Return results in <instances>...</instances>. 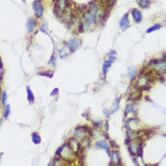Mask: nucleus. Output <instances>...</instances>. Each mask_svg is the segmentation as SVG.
<instances>
[{
  "label": "nucleus",
  "instance_id": "nucleus-1",
  "mask_svg": "<svg viewBox=\"0 0 166 166\" xmlns=\"http://www.w3.org/2000/svg\"><path fill=\"white\" fill-rule=\"evenodd\" d=\"M98 7L97 0L91 1L88 4L86 11L81 15L82 23L86 31H92L97 28L96 26V10Z\"/></svg>",
  "mask_w": 166,
  "mask_h": 166
},
{
  "label": "nucleus",
  "instance_id": "nucleus-2",
  "mask_svg": "<svg viewBox=\"0 0 166 166\" xmlns=\"http://www.w3.org/2000/svg\"><path fill=\"white\" fill-rule=\"evenodd\" d=\"M55 157H60L62 160H64L67 163H73L76 160V157L78 156L70 148V146L67 145V143H64L62 145H61L57 149L55 152Z\"/></svg>",
  "mask_w": 166,
  "mask_h": 166
},
{
  "label": "nucleus",
  "instance_id": "nucleus-3",
  "mask_svg": "<svg viewBox=\"0 0 166 166\" xmlns=\"http://www.w3.org/2000/svg\"><path fill=\"white\" fill-rule=\"evenodd\" d=\"M91 127L87 126V124H80V126H77L73 128L71 132V136L79 140L80 142H83L87 137L89 136Z\"/></svg>",
  "mask_w": 166,
  "mask_h": 166
},
{
  "label": "nucleus",
  "instance_id": "nucleus-4",
  "mask_svg": "<svg viewBox=\"0 0 166 166\" xmlns=\"http://www.w3.org/2000/svg\"><path fill=\"white\" fill-rule=\"evenodd\" d=\"M71 0H54L53 1V14L57 18L61 19L67 8L71 6Z\"/></svg>",
  "mask_w": 166,
  "mask_h": 166
},
{
  "label": "nucleus",
  "instance_id": "nucleus-5",
  "mask_svg": "<svg viewBox=\"0 0 166 166\" xmlns=\"http://www.w3.org/2000/svg\"><path fill=\"white\" fill-rule=\"evenodd\" d=\"M153 80L151 76H148L147 74H141L140 76H137L136 80L134 81V88L144 90L148 88V85L152 83Z\"/></svg>",
  "mask_w": 166,
  "mask_h": 166
},
{
  "label": "nucleus",
  "instance_id": "nucleus-6",
  "mask_svg": "<svg viewBox=\"0 0 166 166\" xmlns=\"http://www.w3.org/2000/svg\"><path fill=\"white\" fill-rule=\"evenodd\" d=\"M143 139H136L132 141L127 145V150L129 154L133 157H136L137 155H142V145H143Z\"/></svg>",
  "mask_w": 166,
  "mask_h": 166
},
{
  "label": "nucleus",
  "instance_id": "nucleus-7",
  "mask_svg": "<svg viewBox=\"0 0 166 166\" xmlns=\"http://www.w3.org/2000/svg\"><path fill=\"white\" fill-rule=\"evenodd\" d=\"M65 44L67 45L71 53H74L81 47L82 40L78 35H73L65 42Z\"/></svg>",
  "mask_w": 166,
  "mask_h": 166
},
{
  "label": "nucleus",
  "instance_id": "nucleus-8",
  "mask_svg": "<svg viewBox=\"0 0 166 166\" xmlns=\"http://www.w3.org/2000/svg\"><path fill=\"white\" fill-rule=\"evenodd\" d=\"M32 8L34 10L35 17L37 20H40L44 17V0H34L32 3Z\"/></svg>",
  "mask_w": 166,
  "mask_h": 166
},
{
  "label": "nucleus",
  "instance_id": "nucleus-9",
  "mask_svg": "<svg viewBox=\"0 0 166 166\" xmlns=\"http://www.w3.org/2000/svg\"><path fill=\"white\" fill-rule=\"evenodd\" d=\"M89 136L92 138L93 140H101V139H106L109 141V137L107 133L105 132L102 128H96V127H91L90 133H89Z\"/></svg>",
  "mask_w": 166,
  "mask_h": 166
},
{
  "label": "nucleus",
  "instance_id": "nucleus-10",
  "mask_svg": "<svg viewBox=\"0 0 166 166\" xmlns=\"http://www.w3.org/2000/svg\"><path fill=\"white\" fill-rule=\"evenodd\" d=\"M74 15H75V8L73 7V6H70L68 8H67V10H66L64 12V14L62 15V22L65 24V26H67L68 27L70 26V24L73 19V16Z\"/></svg>",
  "mask_w": 166,
  "mask_h": 166
},
{
  "label": "nucleus",
  "instance_id": "nucleus-11",
  "mask_svg": "<svg viewBox=\"0 0 166 166\" xmlns=\"http://www.w3.org/2000/svg\"><path fill=\"white\" fill-rule=\"evenodd\" d=\"M67 145L70 146V148L73 151V153H75L77 155H79L82 151H83V148H82V145L80 142L79 140H77L76 138H74L72 136L69 137L67 140Z\"/></svg>",
  "mask_w": 166,
  "mask_h": 166
},
{
  "label": "nucleus",
  "instance_id": "nucleus-12",
  "mask_svg": "<svg viewBox=\"0 0 166 166\" xmlns=\"http://www.w3.org/2000/svg\"><path fill=\"white\" fill-rule=\"evenodd\" d=\"M124 127H126L127 131H135L140 129V122L139 120L135 118H127L124 120Z\"/></svg>",
  "mask_w": 166,
  "mask_h": 166
},
{
  "label": "nucleus",
  "instance_id": "nucleus-13",
  "mask_svg": "<svg viewBox=\"0 0 166 166\" xmlns=\"http://www.w3.org/2000/svg\"><path fill=\"white\" fill-rule=\"evenodd\" d=\"M109 156L110 159V166H122V158L118 150L112 149Z\"/></svg>",
  "mask_w": 166,
  "mask_h": 166
},
{
  "label": "nucleus",
  "instance_id": "nucleus-14",
  "mask_svg": "<svg viewBox=\"0 0 166 166\" xmlns=\"http://www.w3.org/2000/svg\"><path fill=\"white\" fill-rule=\"evenodd\" d=\"M138 109V105L137 102L135 101H128V103L124 107V116L126 118H128L130 115L134 116L136 114Z\"/></svg>",
  "mask_w": 166,
  "mask_h": 166
},
{
  "label": "nucleus",
  "instance_id": "nucleus-15",
  "mask_svg": "<svg viewBox=\"0 0 166 166\" xmlns=\"http://www.w3.org/2000/svg\"><path fill=\"white\" fill-rule=\"evenodd\" d=\"M94 147L96 149H99V150L105 151L107 154L109 155L111 152V147L109 145V142L106 139H101V140H97L94 142Z\"/></svg>",
  "mask_w": 166,
  "mask_h": 166
},
{
  "label": "nucleus",
  "instance_id": "nucleus-16",
  "mask_svg": "<svg viewBox=\"0 0 166 166\" xmlns=\"http://www.w3.org/2000/svg\"><path fill=\"white\" fill-rule=\"evenodd\" d=\"M26 26L27 34L33 35L36 31V29L39 26V23H38V20L35 17V16H32V17L27 18Z\"/></svg>",
  "mask_w": 166,
  "mask_h": 166
},
{
  "label": "nucleus",
  "instance_id": "nucleus-17",
  "mask_svg": "<svg viewBox=\"0 0 166 166\" xmlns=\"http://www.w3.org/2000/svg\"><path fill=\"white\" fill-rule=\"evenodd\" d=\"M118 24H119V27H120L122 32L127 31L130 27L131 24H130V19H129V13L124 14V15L122 16V17L120 18V20H119Z\"/></svg>",
  "mask_w": 166,
  "mask_h": 166
},
{
  "label": "nucleus",
  "instance_id": "nucleus-18",
  "mask_svg": "<svg viewBox=\"0 0 166 166\" xmlns=\"http://www.w3.org/2000/svg\"><path fill=\"white\" fill-rule=\"evenodd\" d=\"M143 90L141 89H136L134 88L133 90L131 92L127 95L128 97V101H135V102H137L138 100H140L141 98L143 97Z\"/></svg>",
  "mask_w": 166,
  "mask_h": 166
},
{
  "label": "nucleus",
  "instance_id": "nucleus-19",
  "mask_svg": "<svg viewBox=\"0 0 166 166\" xmlns=\"http://www.w3.org/2000/svg\"><path fill=\"white\" fill-rule=\"evenodd\" d=\"M135 24H140L143 21V13L139 8H132L129 13Z\"/></svg>",
  "mask_w": 166,
  "mask_h": 166
},
{
  "label": "nucleus",
  "instance_id": "nucleus-20",
  "mask_svg": "<svg viewBox=\"0 0 166 166\" xmlns=\"http://www.w3.org/2000/svg\"><path fill=\"white\" fill-rule=\"evenodd\" d=\"M71 52L69 51V49L67 47V45L64 44L62 46H61L59 49L57 50V56L60 58V59L62 60H65V59H67V58L71 55Z\"/></svg>",
  "mask_w": 166,
  "mask_h": 166
},
{
  "label": "nucleus",
  "instance_id": "nucleus-21",
  "mask_svg": "<svg viewBox=\"0 0 166 166\" xmlns=\"http://www.w3.org/2000/svg\"><path fill=\"white\" fill-rule=\"evenodd\" d=\"M137 74H138V70L136 67H130L127 70V76L130 80V82H134L137 78Z\"/></svg>",
  "mask_w": 166,
  "mask_h": 166
},
{
  "label": "nucleus",
  "instance_id": "nucleus-22",
  "mask_svg": "<svg viewBox=\"0 0 166 166\" xmlns=\"http://www.w3.org/2000/svg\"><path fill=\"white\" fill-rule=\"evenodd\" d=\"M120 102H121V97H117L115 98V99L112 101V104H111V107H110V113L111 115H113L114 113L117 112L119 107H120Z\"/></svg>",
  "mask_w": 166,
  "mask_h": 166
},
{
  "label": "nucleus",
  "instance_id": "nucleus-23",
  "mask_svg": "<svg viewBox=\"0 0 166 166\" xmlns=\"http://www.w3.org/2000/svg\"><path fill=\"white\" fill-rule=\"evenodd\" d=\"M111 66L112 64L109 62H107V60H105L102 63V66H101V73H102V76L103 77H106L107 76V74L109 73L110 68H111Z\"/></svg>",
  "mask_w": 166,
  "mask_h": 166
},
{
  "label": "nucleus",
  "instance_id": "nucleus-24",
  "mask_svg": "<svg viewBox=\"0 0 166 166\" xmlns=\"http://www.w3.org/2000/svg\"><path fill=\"white\" fill-rule=\"evenodd\" d=\"M136 2L139 9H147V8L150 7L152 4L151 0H137Z\"/></svg>",
  "mask_w": 166,
  "mask_h": 166
},
{
  "label": "nucleus",
  "instance_id": "nucleus-25",
  "mask_svg": "<svg viewBox=\"0 0 166 166\" xmlns=\"http://www.w3.org/2000/svg\"><path fill=\"white\" fill-rule=\"evenodd\" d=\"M26 98H27V100L30 104L35 103V94L33 93V90L31 89V88L29 86L26 87Z\"/></svg>",
  "mask_w": 166,
  "mask_h": 166
},
{
  "label": "nucleus",
  "instance_id": "nucleus-26",
  "mask_svg": "<svg viewBox=\"0 0 166 166\" xmlns=\"http://www.w3.org/2000/svg\"><path fill=\"white\" fill-rule=\"evenodd\" d=\"M91 127H96V128H102L104 124V120L101 118H96L92 119L90 121Z\"/></svg>",
  "mask_w": 166,
  "mask_h": 166
},
{
  "label": "nucleus",
  "instance_id": "nucleus-27",
  "mask_svg": "<svg viewBox=\"0 0 166 166\" xmlns=\"http://www.w3.org/2000/svg\"><path fill=\"white\" fill-rule=\"evenodd\" d=\"M52 166H67V163L60 157H55L52 161Z\"/></svg>",
  "mask_w": 166,
  "mask_h": 166
},
{
  "label": "nucleus",
  "instance_id": "nucleus-28",
  "mask_svg": "<svg viewBox=\"0 0 166 166\" xmlns=\"http://www.w3.org/2000/svg\"><path fill=\"white\" fill-rule=\"evenodd\" d=\"M31 138L35 145H40L42 143V137L38 132H33L31 134Z\"/></svg>",
  "mask_w": 166,
  "mask_h": 166
},
{
  "label": "nucleus",
  "instance_id": "nucleus-29",
  "mask_svg": "<svg viewBox=\"0 0 166 166\" xmlns=\"http://www.w3.org/2000/svg\"><path fill=\"white\" fill-rule=\"evenodd\" d=\"M0 103L3 109L7 105V93L6 90H3L0 94Z\"/></svg>",
  "mask_w": 166,
  "mask_h": 166
},
{
  "label": "nucleus",
  "instance_id": "nucleus-30",
  "mask_svg": "<svg viewBox=\"0 0 166 166\" xmlns=\"http://www.w3.org/2000/svg\"><path fill=\"white\" fill-rule=\"evenodd\" d=\"M39 31L41 33H44V35H49V31H48V22L46 20H44L42 22L41 26L39 27Z\"/></svg>",
  "mask_w": 166,
  "mask_h": 166
},
{
  "label": "nucleus",
  "instance_id": "nucleus-31",
  "mask_svg": "<svg viewBox=\"0 0 166 166\" xmlns=\"http://www.w3.org/2000/svg\"><path fill=\"white\" fill-rule=\"evenodd\" d=\"M57 62H58V56L55 53H53L52 54V56L50 57V59L48 61V65L49 66H53V67H56L57 65Z\"/></svg>",
  "mask_w": 166,
  "mask_h": 166
},
{
  "label": "nucleus",
  "instance_id": "nucleus-32",
  "mask_svg": "<svg viewBox=\"0 0 166 166\" xmlns=\"http://www.w3.org/2000/svg\"><path fill=\"white\" fill-rule=\"evenodd\" d=\"M92 143H93V139L91 138L90 136L87 137L83 142H81V145H82V148L83 149H88V148H90V146L92 145Z\"/></svg>",
  "mask_w": 166,
  "mask_h": 166
},
{
  "label": "nucleus",
  "instance_id": "nucleus-33",
  "mask_svg": "<svg viewBox=\"0 0 166 166\" xmlns=\"http://www.w3.org/2000/svg\"><path fill=\"white\" fill-rule=\"evenodd\" d=\"M162 27H163V26H162L161 24H153L151 27H149V28L146 30L145 33H146V34H151V33H154V32H155V31L160 30Z\"/></svg>",
  "mask_w": 166,
  "mask_h": 166
},
{
  "label": "nucleus",
  "instance_id": "nucleus-34",
  "mask_svg": "<svg viewBox=\"0 0 166 166\" xmlns=\"http://www.w3.org/2000/svg\"><path fill=\"white\" fill-rule=\"evenodd\" d=\"M11 115V106L9 104H7L4 107V112H3V117L4 118H8Z\"/></svg>",
  "mask_w": 166,
  "mask_h": 166
},
{
  "label": "nucleus",
  "instance_id": "nucleus-35",
  "mask_svg": "<svg viewBox=\"0 0 166 166\" xmlns=\"http://www.w3.org/2000/svg\"><path fill=\"white\" fill-rule=\"evenodd\" d=\"M38 75L43 76V77H48V78H53V71H39Z\"/></svg>",
  "mask_w": 166,
  "mask_h": 166
},
{
  "label": "nucleus",
  "instance_id": "nucleus-36",
  "mask_svg": "<svg viewBox=\"0 0 166 166\" xmlns=\"http://www.w3.org/2000/svg\"><path fill=\"white\" fill-rule=\"evenodd\" d=\"M102 112H103V116H104V118H105L106 120H107V119H109V118H110L111 113H110V110H109V109H104L102 110Z\"/></svg>",
  "mask_w": 166,
  "mask_h": 166
},
{
  "label": "nucleus",
  "instance_id": "nucleus-37",
  "mask_svg": "<svg viewBox=\"0 0 166 166\" xmlns=\"http://www.w3.org/2000/svg\"><path fill=\"white\" fill-rule=\"evenodd\" d=\"M59 93H60L59 89H58V88H55V89H53L52 90V92L50 93V96L53 97V98H56V97L59 96Z\"/></svg>",
  "mask_w": 166,
  "mask_h": 166
},
{
  "label": "nucleus",
  "instance_id": "nucleus-38",
  "mask_svg": "<svg viewBox=\"0 0 166 166\" xmlns=\"http://www.w3.org/2000/svg\"><path fill=\"white\" fill-rule=\"evenodd\" d=\"M109 145L111 147V150L112 149H117V150H118V148H119V145L116 143V141H114V140H109Z\"/></svg>",
  "mask_w": 166,
  "mask_h": 166
},
{
  "label": "nucleus",
  "instance_id": "nucleus-39",
  "mask_svg": "<svg viewBox=\"0 0 166 166\" xmlns=\"http://www.w3.org/2000/svg\"><path fill=\"white\" fill-rule=\"evenodd\" d=\"M107 61L109 62L111 64L115 63L117 62V57L116 56H111V55H107Z\"/></svg>",
  "mask_w": 166,
  "mask_h": 166
},
{
  "label": "nucleus",
  "instance_id": "nucleus-40",
  "mask_svg": "<svg viewBox=\"0 0 166 166\" xmlns=\"http://www.w3.org/2000/svg\"><path fill=\"white\" fill-rule=\"evenodd\" d=\"M103 130L105 131V132H109V119H107V120H105L104 121V124H103Z\"/></svg>",
  "mask_w": 166,
  "mask_h": 166
},
{
  "label": "nucleus",
  "instance_id": "nucleus-41",
  "mask_svg": "<svg viewBox=\"0 0 166 166\" xmlns=\"http://www.w3.org/2000/svg\"><path fill=\"white\" fill-rule=\"evenodd\" d=\"M117 54H118V53H117V51H115V50H110L109 53H107V55H111V56H116Z\"/></svg>",
  "mask_w": 166,
  "mask_h": 166
},
{
  "label": "nucleus",
  "instance_id": "nucleus-42",
  "mask_svg": "<svg viewBox=\"0 0 166 166\" xmlns=\"http://www.w3.org/2000/svg\"><path fill=\"white\" fill-rule=\"evenodd\" d=\"M3 80H4V70L0 69V82L2 83Z\"/></svg>",
  "mask_w": 166,
  "mask_h": 166
},
{
  "label": "nucleus",
  "instance_id": "nucleus-43",
  "mask_svg": "<svg viewBox=\"0 0 166 166\" xmlns=\"http://www.w3.org/2000/svg\"><path fill=\"white\" fill-rule=\"evenodd\" d=\"M0 69L4 70V63H3V61H2V58L1 57H0Z\"/></svg>",
  "mask_w": 166,
  "mask_h": 166
},
{
  "label": "nucleus",
  "instance_id": "nucleus-44",
  "mask_svg": "<svg viewBox=\"0 0 166 166\" xmlns=\"http://www.w3.org/2000/svg\"><path fill=\"white\" fill-rule=\"evenodd\" d=\"M2 88H1V82H0V94H1V92H2Z\"/></svg>",
  "mask_w": 166,
  "mask_h": 166
},
{
  "label": "nucleus",
  "instance_id": "nucleus-45",
  "mask_svg": "<svg viewBox=\"0 0 166 166\" xmlns=\"http://www.w3.org/2000/svg\"><path fill=\"white\" fill-rule=\"evenodd\" d=\"M2 155H3V154H2V153H0V161H1V158H2Z\"/></svg>",
  "mask_w": 166,
  "mask_h": 166
},
{
  "label": "nucleus",
  "instance_id": "nucleus-46",
  "mask_svg": "<svg viewBox=\"0 0 166 166\" xmlns=\"http://www.w3.org/2000/svg\"><path fill=\"white\" fill-rule=\"evenodd\" d=\"M47 166H52V162H50V163L47 164Z\"/></svg>",
  "mask_w": 166,
  "mask_h": 166
},
{
  "label": "nucleus",
  "instance_id": "nucleus-47",
  "mask_svg": "<svg viewBox=\"0 0 166 166\" xmlns=\"http://www.w3.org/2000/svg\"><path fill=\"white\" fill-rule=\"evenodd\" d=\"M2 121H3V118H0V126H1V124H2Z\"/></svg>",
  "mask_w": 166,
  "mask_h": 166
},
{
  "label": "nucleus",
  "instance_id": "nucleus-48",
  "mask_svg": "<svg viewBox=\"0 0 166 166\" xmlns=\"http://www.w3.org/2000/svg\"><path fill=\"white\" fill-rule=\"evenodd\" d=\"M22 2H23V3H26V0H22Z\"/></svg>",
  "mask_w": 166,
  "mask_h": 166
},
{
  "label": "nucleus",
  "instance_id": "nucleus-49",
  "mask_svg": "<svg viewBox=\"0 0 166 166\" xmlns=\"http://www.w3.org/2000/svg\"><path fill=\"white\" fill-rule=\"evenodd\" d=\"M136 1H137V0H136Z\"/></svg>",
  "mask_w": 166,
  "mask_h": 166
},
{
  "label": "nucleus",
  "instance_id": "nucleus-50",
  "mask_svg": "<svg viewBox=\"0 0 166 166\" xmlns=\"http://www.w3.org/2000/svg\"><path fill=\"white\" fill-rule=\"evenodd\" d=\"M53 1H54V0H53Z\"/></svg>",
  "mask_w": 166,
  "mask_h": 166
}]
</instances>
